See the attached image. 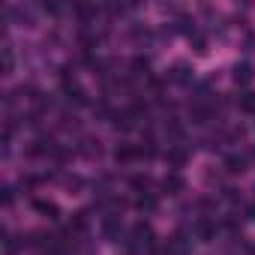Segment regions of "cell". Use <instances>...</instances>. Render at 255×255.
<instances>
[{"mask_svg":"<svg viewBox=\"0 0 255 255\" xmlns=\"http://www.w3.org/2000/svg\"><path fill=\"white\" fill-rule=\"evenodd\" d=\"M132 234H135V240H138L141 246H147V249H156V246H153V231H150V225H135L132 228Z\"/></svg>","mask_w":255,"mask_h":255,"instance_id":"cell-1","label":"cell"},{"mask_svg":"<svg viewBox=\"0 0 255 255\" xmlns=\"http://www.w3.org/2000/svg\"><path fill=\"white\" fill-rule=\"evenodd\" d=\"M183 186H186V183H183V177H180V174H168V177L162 180V189H165V192H171V195L183 192Z\"/></svg>","mask_w":255,"mask_h":255,"instance_id":"cell-2","label":"cell"},{"mask_svg":"<svg viewBox=\"0 0 255 255\" xmlns=\"http://www.w3.org/2000/svg\"><path fill=\"white\" fill-rule=\"evenodd\" d=\"M135 156H138V147H132V144H120L114 150V159L117 162H132Z\"/></svg>","mask_w":255,"mask_h":255,"instance_id":"cell-3","label":"cell"},{"mask_svg":"<svg viewBox=\"0 0 255 255\" xmlns=\"http://www.w3.org/2000/svg\"><path fill=\"white\" fill-rule=\"evenodd\" d=\"M213 231H216V225L210 222V219H198V222H195V234L201 237V240H210Z\"/></svg>","mask_w":255,"mask_h":255,"instance_id":"cell-4","label":"cell"},{"mask_svg":"<svg viewBox=\"0 0 255 255\" xmlns=\"http://www.w3.org/2000/svg\"><path fill=\"white\" fill-rule=\"evenodd\" d=\"M234 81H237V84H249V81H252V69H249L246 63H237V66H234Z\"/></svg>","mask_w":255,"mask_h":255,"instance_id":"cell-5","label":"cell"},{"mask_svg":"<svg viewBox=\"0 0 255 255\" xmlns=\"http://www.w3.org/2000/svg\"><path fill=\"white\" fill-rule=\"evenodd\" d=\"M225 168H228L231 174H240V171H246V159L243 156H228L225 159Z\"/></svg>","mask_w":255,"mask_h":255,"instance_id":"cell-6","label":"cell"},{"mask_svg":"<svg viewBox=\"0 0 255 255\" xmlns=\"http://www.w3.org/2000/svg\"><path fill=\"white\" fill-rule=\"evenodd\" d=\"M165 159L171 162V165H183V162H186V150H183V147H171V150L165 153Z\"/></svg>","mask_w":255,"mask_h":255,"instance_id":"cell-7","label":"cell"},{"mask_svg":"<svg viewBox=\"0 0 255 255\" xmlns=\"http://www.w3.org/2000/svg\"><path fill=\"white\" fill-rule=\"evenodd\" d=\"M102 228H105V234H108V237H117V231H120V216H108Z\"/></svg>","mask_w":255,"mask_h":255,"instance_id":"cell-8","label":"cell"},{"mask_svg":"<svg viewBox=\"0 0 255 255\" xmlns=\"http://www.w3.org/2000/svg\"><path fill=\"white\" fill-rule=\"evenodd\" d=\"M33 207H36L39 213H48V219H57V207H54L51 201H36Z\"/></svg>","mask_w":255,"mask_h":255,"instance_id":"cell-9","label":"cell"},{"mask_svg":"<svg viewBox=\"0 0 255 255\" xmlns=\"http://www.w3.org/2000/svg\"><path fill=\"white\" fill-rule=\"evenodd\" d=\"M135 204H138V210H156V198H153V195H141L138 201H135Z\"/></svg>","mask_w":255,"mask_h":255,"instance_id":"cell-10","label":"cell"},{"mask_svg":"<svg viewBox=\"0 0 255 255\" xmlns=\"http://www.w3.org/2000/svg\"><path fill=\"white\" fill-rule=\"evenodd\" d=\"M174 81H180V84H186V81H189V66H174V75H171Z\"/></svg>","mask_w":255,"mask_h":255,"instance_id":"cell-11","label":"cell"},{"mask_svg":"<svg viewBox=\"0 0 255 255\" xmlns=\"http://www.w3.org/2000/svg\"><path fill=\"white\" fill-rule=\"evenodd\" d=\"M240 108H243V111H249V114H255V93H243Z\"/></svg>","mask_w":255,"mask_h":255,"instance_id":"cell-12","label":"cell"},{"mask_svg":"<svg viewBox=\"0 0 255 255\" xmlns=\"http://www.w3.org/2000/svg\"><path fill=\"white\" fill-rule=\"evenodd\" d=\"M132 186H135V189H147V186H150V177H147V174H144V177H141V174L132 177Z\"/></svg>","mask_w":255,"mask_h":255,"instance_id":"cell-13","label":"cell"},{"mask_svg":"<svg viewBox=\"0 0 255 255\" xmlns=\"http://www.w3.org/2000/svg\"><path fill=\"white\" fill-rule=\"evenodd\" d=\"M12 198H15V195H12V189L6 186V189H3V204H12Z\"/></svg>","mask_w":255,"mask_h":255,"instance_id":"cell-14","label":"cell"},{"mask_svg":"<svg viewBox=\"0 0 255 255\" xmlns=\"http://www.w3.org/2000/svg\"><path fill=\"white\" fill-rule=\"evenodd\" d=\"M246 216H249V219H255V204H249V207H246Z\"/></svg>","mask_w":255,"mask_h":255,"instance_id":"cell-15","label":"cell"},{"mask_svg":"<svg viewBox=\"0 0 255 255\" xmlns=\"http://www.w3.org/2000/svg\"><path fill=\"white\" fill-rule=\"evenodd\" d=\"M252 255H255V246H252Z\"/></svg>","mask_w":255,"mask_h":255,"instance_id":"cell-16","label":"cell"}]
</instances>
